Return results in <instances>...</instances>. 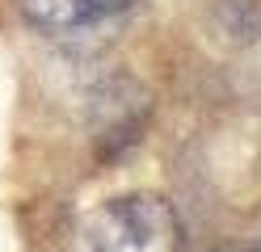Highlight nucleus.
Returning <instances> with one entry per match:
<instances>
[{"label": "nucleus", "instance_id": "f257e3e1", "mask_svg": "<svg viewBox=\"0 0 261 252\" xmlns=\"http://www.w3.org/2000/svg\"><path fill=\"white\" fill-rule=\"evenodd\" d=\"M181 218L156 193L114 198L80 223V252H181Z\"/></svg>", "mask_w": 261, "mask_h": 252}, {"label": "nucleus", "instance_id": "f03ea898", "mask_svg": "<svg viewBox=\"0 0 261 252\" xmlns=\"http://www.w3.org/2000/svg\"><path fill=\"white\" fill-rule=\"evenodd\" d=\"M130 9V0H21V17L42 34H72Z\"/></svg>", "mask_w": 261, "mask_h": 252}]
</instances>
